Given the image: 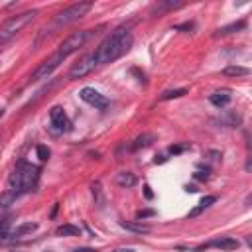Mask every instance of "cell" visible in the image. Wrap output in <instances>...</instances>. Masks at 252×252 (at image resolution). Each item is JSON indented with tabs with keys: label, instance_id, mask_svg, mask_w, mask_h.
I'll use <instances>...</instances> for the list:
<instances>
[{
	"label": "cell",
	"instance_id": "30",
	"mask_svg": "<svg viewBox=\"0 0 252 252\" xmlns=\"http://www.w3.org/2000/svg\"><path fill=\"white\" fill-rule=\"evenodd\" d=\"M71 252H96V250H94V248H87V246H85V248H75V250H71Z\"/></svg>",
	"mask_w": 252,
	"mask_h": 252
},
{
	"label": "cell",
	"instance_id": "11",
	"mask_svg": "<svg viewBox=\"0 0 252 252\" xmlns=\"http://www.w3.org/2000/svg\"><path fill=\"white\" fill-rule=\"evenodd\" d=\"M230 98H232V93H230V89H217L215 93H211V94H209V100H211V104H215L217 108H222V106H226V104L230 102Z\"/></svg>",
	"mask_w": 252,
	"mask_h": 252
},
{
	"label": "cell",
	"instance_id": "33",
	"mask_svg": "<svg viewBox=\"0 0 252 252\" xmlns=\"http://www.w3.org/2000/svg\"><path fill=\"white\" fill-rule=\"evenodd\" d=\"M4 114H6V108H0V118H2Z\"/></svg>",
	"mask_w": 252,
	"mask_h": 252
},
{
	"label": "cell",
	"instance_id": "24",
	"mask_svg": "<svg viewBox=\"0 0 252 252\" xmlns=\"http://www.w3.org/2000/svg\"><path fill=\"white\" fill-rule=\"evenodd\" d=\"M203 158H205V159H209V161H215V163H217V161H220V159H222V154H220L219 150H207Z\"/></svg>",
	"mask_w": 252,
	"mask_h": 252
},
{
	"label": "cell",
	"instance_id": "8",
	"mask_svg": "<svg viewBox=\"0 0 252 252\" xmlns=\"http://www.w3.org/2000/svg\"><path fill=\"white\" fill-rule=\"evenodd\" d=\"M49 120H51V130L55 134H63V132H67L71 128V120L67 118V114H65V110L61 106H53L49 110Z\"/></svg>",
	"mask_w": 252,
	"mask_h": 252
},
{
	"label": "cell",
	"instance_id": "32",
	"mask_svg": "<svg viewBox=\"0 0 252 252\" xmlns=\"http://www.w3.org/2000/svg\"><path fill=\"white\" fill-rule=\"evenodd\" d=\"M144 189H146V197H148V199H152V197H154V193L150 191V185H146Z\"/></svg>",
	"mask_w": 252,
	"mask_h": 252
},
{
	"label": "cell",
	"instance_id": "25",
	"mask_svg": "<svg viewBox=\"0 0 252 252\" xmlns=\"http://www.w3.org/2000/svg\"><path fill=\"white\" fill-rule=\"evenodd\" d=\"M181 6V2H158L156 4V10L159 12V10H173V8H179Z\"/></svg>",
	"mask_w": 252,
	"mask_h": 252
},
{
	"label": "cell",
	"instance_id": "3",
	"mask_svg": "<svg viewBox=\"0 0 252 252\" xmlns=\"http://www.w3.org/2000/svg\"><path fill=\"white\" fill-rule=\"evenodd\" d=\"M37 16V10H26V12H20L16 16H10L2 26H0V49L10 43L28 24H32V20Z\"/></svg>",
	"mask_w": 252,
	"mask_h": 252
},
{
	"label": "cell",
	"instance_id": "21",
	"mask_svg": "<svg viewBox=\"0 0 252 252\" xmlns=\"http://www.w3.org/2000/svg\"><path fill=\"white\" fill-rule=\"evenodd\" d=\"M20 195L16 193V191H12V189H6L2 195H0V207H10L16 199H18Z\"/></svg>",
	"mask_w": 252,
	"mask_h": 252
},
{
	"label": "cell",
	"instance_id": "2",
	"mask_svg": "<svg viewBox=\"0 0 252 252\" xmlns=\"http://www.w3.org/2000/svg\"><path fill=\"white\" fill-rule=\"evenodd\" d=\"M37 179H39V167L33 165V163H28V161H22L8 177V187L12 191H16L18 195L22 193H28L32 191L35 185H37Z\"/></svg>",
	"mask_w": 252,
	"mask_h": 252
},
{
	"label": "cell",
	"instance_id": "26",
	"mask_svg": "<svg viewBox=\"0 0 252 252\" xmlns=\"http://www.w3.org/2000/svg\"><path fill=\"white\" fill-rule=\"evenodd\" d=\"M35 152H37V158L41 159V161H45V159H49V148L47 146H43V144H39L37 148H35Z\"/></svg>",
	"mask_w": 252,
	"mask_h": 252
},
{
	"label": "cell",
	"instance_id": "5",
	"mask_svg": "<svg viewBox=\"0 0 252 252\" xmlns=\"http://www.w3.org/2000/svg\"><path fill=\"white\" fill-rule=\"evenodd\" d=\"M89 35H91V30H79V32H73L71 35H67V37L59 43L57 53H59L63 59H67L71 53H75L79 47H83V45L87 43Z\"/></svg>",
	"mask_w": 252,
	"mask_h": 252
},
{
	"label": "cell",
	"instance_id": "28",
	"mask_svg": "<svg viewBox=\"0 0 252 252\" xmlns=\"http://www.w3.org/2000/svg\"><path fill=\"white\" fill-rule=\"evenodd\" d=\"M152 215H154V211H148V209H146V211H138V213H136V219H138V220H142V219L152 217Z\"/></svg>",
	"mask_w": 252,
	"mask_h": 252
},
{
	"label": "cell",
	"instance_id": "10",
	"mask_svg": "<svg viewBox=\"0 0 252 252\" xmlns=\"http://www.w3.org/2000/svg\"><path fill=\"white\" fill-rule=\"evenodd\" d=\"M79 96H81L87 104H91V106H94V108H98V110H104V108L108 106V98H106L104 94H100L98 91H94L93 87H85V89H81Z\"/></svg>",
	"mask_w": 252,
	"mask_h": 252
},
{
	"label": "cell",
	"instance_id": "20",
	"mask_svg": "<svg viewBox=\"0 0 252 252\" xmlns=\"http://www.w3.org/2000/svg\"><path fill=\"white\" fill-rule=\"evenodd\" d=\"M222 75L226 77H242V75H248V69L242 67V65H228L222 69Z\"/></svg>",
	"mask_w": 252,
	"mask_h": 252
},
{
	"label": "cell",
	"instance_id": "18",
	"mask_svg": "<svg viewBox=\"0 0 252 252\" xmlns=\"http://www.w3.org/2000/svg\"><path fill=\"white\" fill-rule=\"evenodd\" d=\"M55 234L57 236H79L81 234V228L75 226V224H61L55 228Z\"/></svg>",
	"mask_w": 252,
	"mask_h": 252
},
{
	"label": "cell",
	"instance_id": "12",
	"mask_svg": "<svg viewBox=\"0 0 252 252\" xmlns=\"http://www.w3.org/2000/svg\"><path fill=\"white\" fill-rule=\"evenodd\" d=\"M154 142H156V134H152V132H144V134H140V136L132 142V150H134V152L144 150V148L152 146Z\"/></svg>",
	"mask_w": 252,
	"mask_h": 252
},
{
	"label": "cell",
	"instance_id": "4",
	"mask_svg": "<svg viewBox=\"0 0 252 252\" xmlns=\"http://www.w3.org/2000/svg\"><path fill=\"white\" fill-rule=\"evenodd\" d=\"M93 8V2H75L67 8H63L57 16H55V26H67V24H73L77 20H81L83 16H87Z\"/></svg>",
	"mask_w": 252,
	"mask_h": 252
},
{
	"label": "cell",
	"instance_id": "16",
	"mask_svg": "<svg viewBox=\"0 0 252 252\" xmlns=\"http://www.w3.org/2000/svg\"><path fill=\"white\" fill-rule=\"evenodd\" d=\"M244 28H246V22H244V20H238V22H234V24H228V26H224V28H219V30L215 32V37H219V35H228V33L240 32V30H244Z\"/></svg>",
	"mask_w": 252,
	"mask_h": 252
},
{
	"label": "cell",
	"instance_id": "27",
	"mask_svg": "<svg viewBox=\"0 0 252 252\" xmlns=\"http://www.w3.org/2000/svg\"><path fill=\"white\" fill-rule=\"evenodd\" d=\"M193 177L199 179V181H207V179L211 177V171H209V169H205V171H203V169H197V171L193 173Z\"/></svg>",
	"mask_w": 252,
	"mask_h": 252
},
{
	"label": "cell",
	"instance_id": "23",
	"mask_svg": "<svg viewBox=\"0 0 252 252\" xmlns=\"http://www.w3.org/2000/svg\"><path fill=\"white\" fill-rule=\"evenodd\" d=\"M183 94H187V89H173V91L161 93L159 100H171V98H179V96H183Z\"/></svg>",
	"mask_w": 252,
	"mask_h": 252
},
{
	"label": "cell",
	"instance_id": "13",
	"mask_svg": "<svg viewBox=\"0 0 252 252\" xmlns=\"http://www.w3.org/2000/svg\"><path fill=\"white\" fill-rule=\"evenodd\" d=\"M116 185H120V187H126V189H130V187H134L136 185V175L132 173V171H120L118 175H116Z\"/></svg>",
	"mask_w": 252,
	"mask_h": 252
},
{
	"label": "cell",
	"instance_id": "9",
	"mask_svg": "<svg viewBox=\"0 0 252 252\" xmlns=\"http://www.w3.org/2000/svg\"><path fill=\"white\" fill-rule=\"evenodd\" d=\"M238 240L232 238V236H220V238H215V240H209L197 248H187L189 252H201V250H207V248H220V250H234L238 248Z\"/></svg>",
	"mask_w": 252,
	"mask_h": 252
},
{
	"label": "cell",
	"instance_id": "29",
	"mask_svg": "<svg viewBox=\"0 0 252 252\" xmlns=\"http://www.w3.org/2000/svg\"><path fill=\"white\" fill-rule=\"evenodd\" d=\"M187 148H189L187 144H185V146H171L169 152H171V154H179V152H183V150H187Z\"/></svg>",
	"mask_w": 252,
	"mask_h": 252
},
{
	"label": "cell",
	"instance_id": "19",
	"mask_svg": "<svg viewBox=\"0 0 252 252\" xmlns=\"http://www.w3.org/2000/svg\"><path fill=\"white\" fill-rule=\"evenodd\" d=\"M12 240V228H10V217L0 219V242Z\"/></svg>",
	"mask_w": 252,
	"mask_h": 252
},
{
	"label": "cell",
	"instance_id": "31",
	"mask_svg": "<svg viewBox=\"0 0 252 252\" xmlns=\"http://www.w3.org/2000/svg\"><path fill=\"white\" fill-rule=\"evenodd\" d=\"M110 252H136V250H134V248H126V246H124V248H114V250H110Z\"/></svg>",
	"mask_w": 252,
	"mask_h": 252
},
{
	"label": "cell",
	"instance_id": "7",
	"mask_svg": "<svg viewBox=\"0 0 252 252\" xmlns=\"http://www.w3.org/2000/svg\"><path fill=\"white\" fill-rule=\"evenodd\" d=\"M63 61H65V59H63V57H61V55L55 51L51 57H47L45 61H41V63L37 65V69L33 71L32 79H33V81H41V79H47V77H49V75H51V73H53V71H55V69H57V67H59Z\"/></svg>",
	"mask_w": 252,
	"mask_h": 252
},
{
	"label": "cell",
	"instance_id": "15",
	"mask_svg": "<svg viewBox=\"0 0 252 252\" xmlns=\"http://www.w3.org/2000/svg\"><path fill=\"white\" fill-rule=\"evenodd\" d=\"M120 226H122V228H126V230H130V232H136V234H148V232H150V226H148V224H144L142 220H138V222L120 220Z\"/></svg>",
	"mask_w": 252,
	"mask_h": 252
},
{
	"label": "cell",
	"instance_id": "17",
	"mask_svg": "<svg viewBox=\"0 0 252 252\" xmlns=\"http://www.w3.org/2000/svg\"><path fill=\"white\" fill-rule=\"evenodd\" d=\"M35 228H37L35 222H24V224L12 228V238H18V236H24V234H32Z\"/></svg>",
	"mask_w": 252,
	"mask_h": 252
},
{
	"label": "cell",
	"instance_id": "1",
	"mask_svg": "<svg viewBox=\"0 0 252 252\" xmlns=\"http://www.w3.org/2000/svg\"><path fill=\"white\" fill-rule=\"evenodd\" d=\"M134 43V37L130 33L128 28H118L114 30L108 37H104L100 41V45L94 49V57H96V65H106L116 61L118 57H122L124 53L130 51Z\"/></svg>",
	"mask_w": 252,
	"mask_h": 252
},
{
	"label": "cell",
	"instance_id": "14",
	"mask_svg": "<svg viewBox=\"0 0 252 252\" xmlns=\"http://www.w3.org/2000/svg\"><path fill=\"white\" fill-rule=\"evenodd\" d=\"M213 203H217V197H215V195H207V197H203V199L199 201V205H197L195 209H191V211H189V217L193 219V217L201 215V213H203L205 209H209Z\"/></svg>",
	"mask_w": 252,
	"mask_h": 252
},
{
	"label": "cell",
	"instance_id": "6",
	"mask_svg": "<svg viewBox=\"0 0 252 252\" xmlns=\"http://www.w3.org/2000/svg\"><path fill=\"white\" fill-rule=\"evenodd\" d=\"M94 67H96V57H94V51H91V53L83 55L77 63H73V67L69 69V75H67V77H69L71 81L83 79V77H87L89 73H93Z\"/></svg>",
	"mask_w": 252,
	"mask_h": 252
},
{
	"label": "cell",
	"instance_id": "22",
	"mask_svg": "<svg viewBox=\"0 0 252 252\" xmlns=\"http://www.w3.org/2000/svg\"><path fill=\"white\" fill-rule=\"evenodd\" d=\"M220 122H222V124H226L228 128H234V126H238V124H240V116H238L236 112H224V114H222V118H220Z\"/></svg>",
	"mask_w": 252,
	"mask_h": 252
}]
</instances>
